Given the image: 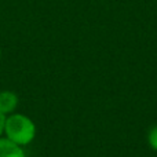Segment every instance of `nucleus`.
Masks as SVG:
<instances>
[{
	"instance_id": "1",
	"label": "nucleus",
	"mask_w": 157,
	"mask_h": 157,
	"mask_svg": "<svg viewBox=\"0 0 157 157\" xmlns=\"http://www.w3.org/2000/svg\"><path fill=\"white\" fill-rule=\"evenodd\" d=\"M6 138L19 146L30 144L36 135V125L25 114H10L4 123Z\"/></svg>"
},
{
	"instance_id": "2",
	"label": "nucleus",
	"mask_w": 157,
	"mask_h": 157,
	"mask_svg": "<svg viewBox=\"0 0 157 157\" xmlns=\"http://www.w3.org/2000/svg\"><path fill=\"white\" fill-rule=\"evenodd\" d=\"M0 157H26L19 145L8 138H0Z\"/></svg>"
},
{
	"instance_id": "3",
	"label": "nucleus",
	"mask_w": 157,
	"mask_h": 157,
	"mask_svg": "<svg viewBox=\"0 0 157 157\" xmlns=\"http://www.w3.org/2000/svg\"><path fill=\"white\" fill-rule=\"evenodd\" d=\"M18 105V97L13 91H2L0 92V112L3 114H10L15 110Z\"/></svg>"
},
{
	"instance_id": "4",
	"label": "nucleus",
	"mask_w": 157,
	"mask_h": 157,
	"mask_svg": "<svg viewBox=\"0 0 157 157\" xmlns=\"http://www.w3.org/2000/svg\"><path fill=\"white\" fill-rule=\"evenodd\" d=\"M147 142H149L150 147L157 152V125L150 128L149 134H147Z\"/></svg>"
},
{
	"instance_id": "5",
	"label": "nucleus",
	"mask_w": 157,
	"mask_h": 157,
	"mask_svg": "<svg viewBox=\"0 0 157 157\" xmlns=\"http://www.w3.org/2000/svg\"><path fill=\"white\" fill-rule=\"evenodd\" d=\"M6 114H3L2 112H0V135H2L3 132H4V123H6Z\"/></svg>"
},
{
	"instance_id": "6",
	"label": "nucleus",
	"mask_w": 157,
	"mask_h": 157,
	"mask_svg": "<svg viewBox=\"0 0 157 157\" xmlns=\"http://www.w3.org/2000/svg\"><path fill=\"white\" fill-rule=\"evenodd\" d=\"M0 61H2V50H0Z\"/></svg>"
}]
</instances>
